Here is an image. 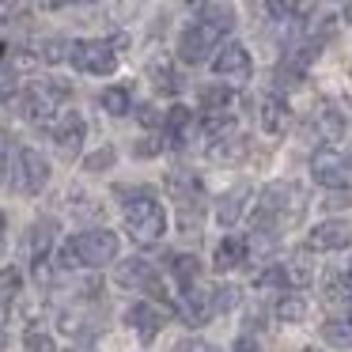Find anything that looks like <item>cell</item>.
I'll use <instances>...</instances> for the list:
<instances>
[{
	"mask_svg": "<svg viewBox=\"0 0 352 352\" xmlns=\"http://www.w3.org/2000/svg\"><path fill=\"white\" fill-rule=\"evenodd\" d=\"M307 212V193L299 182H288V178H280V182H269L265 190H261L258 197V212H254L250 220V235H269L276 239L280 231H288L292 223H299Z\"/></svg>",
	"mask_w": 352,
	"mask_h": 352,
	"instance_id": "obj_1",
	"label": "cell"
},
{
	"mask_svg": "<svg viewBox=\"0 0 352 352\" xmlns=\"http://www.w3.org/2000/svg\"><path fill=\"white\" fill-rule=\"evenodd\" d=\"M125 193V231L133 243L152 246L167 235V212L152 190H122Z\"/></svg>",
	"mask_w": 352,
	"mask_h": 352,
	"instance_id": "obj_2",
	"label": "cell"
},
{
	"mask_svg": "<svg viewBox=\"0 0 352 352\" xmlns=\"http://www.w3.org/2000/svg\"><path fill=\"white\" fill-rule=\"evenodd\" d=\"M118 258V235L107 228H91L72 235L61 246V269H102Z\"/></svg>",
	"mask_w": 352,
	"mask_h": 352,
	"instance_id": "obj_3",
	"label": "cell"
},
{
	"mask_svg": "<svg viewBox=\"0 0 352 352\" xmlns=\"http://www.w3.org/2000/svg\"><path fill=\"white\" fill-rule=\"evenodd\" d=\"M167 190H170L175 208H178V228H182V235H197L201 205H205V182H201V175H193L186 167H175V170H167Z\"/></svg>",
	"mask_w": 352,
	"mask_h": 352,
	"instance_id": "obj_4",
	"label": "cell"
},
{
	"mask_svg": "<svg viewBox=\"0 0 352 352\" xmlns=\"http://www.w3.org/2000/svg\"><path fill=\"white\" fill-rule=\"evenodd\" d=\"M72 87L61 84V80H38V84H31L23 91V99H19V107H23V118L31 125H42V129H50V125L57 122V118L65 114V102H69Z\"/></svg>",
	"mask_w": 352,
	"mask_h": 352,
	"instance_id": "obj_5",
	"label": "cell"
},
{
	"mask_svg": "<svg viewBox=\"0 0 352 352\" xmlns=\"http://www.w3.org/2000/svg\"><path fill=\"white\" fill-rule=\"evenodd\" d=\"M69 61L87 76H110L118 69V50L110 38H76L69 46Z\"/></svg>",
	"mask_w": 352,
	"mask_h": 352,
	"instance_id": "obj_6",
	"label": "cell"
},
{
	"mask_svg": "<svg viewBox=\"0 0 352 352\" xmlns=\"http://www.w3.org/2000/svg\"><path fill=\"white\" fill-rule=\"evenodd\" d=\"M114 280L122 284V288H129V292H148L152 299H163V303H170V311H175V299L163 292V280H160V269H155V261H148V258H129V261H122V265L114 269Z\"/></svg>",
	"mask_w": 352,
	"mask_h": 352,
	"instance_id": "obj_7",
	"label": "cell"
},
{
	"mask_svg": "<svg viewBox=\"0 0 352 352\" xmlns=\"http://www.w3.org/2000/svg\"><path fill=\"white\" fill-rule=\"evenodd\" d=\"M223 38H228V34H223L220 27L205 23V19H193V23L178 34V57H182L186 65H201V61L212 57V50L223 46Z\"/></svg>",
	"mask_w": 352,
	"mask_h": 352,
	"instance_id": "obj_8",
	"label": "cell"
},
{
	"mask_svg": "<svg viewBox=\"0 0 352 352\" xmlns=\"http://www.w3.org/2000/svg\"><path fill=\"white\" fill-rule=\"evenodd\" d=\"M349 170H352L349 155L337 152L333 144L314 148V155H311V178L318 186H326V190H341V186H349Z\"/></svg>",
	"mask_w": 352,
	"mask_h": 352,
	"instance_id": "obj_9",
	"label": "cell"
},
{
	"mask_svg": "<svg viewBox=\"0 0 352 352\" xmlns=\"http://www.w3.org/2000/svg\"><path fill=\"white\" fill-rule=\"evenodd\" d=\"M50 182V163L42 152H34V148H19V163H16V175H12V186H16L19 193H27V197H34V193H42Z\"/></svg>",
	"mask_w": 352,
	"mask_h": 352,
	"instance_id": "obj_10",
	"label": "cell"
},
{
	"mask_svg": "<svg viewBox=\"0 0 352 352\" xmlns=\"http://www.w3.org/2000/svg\"><path fill=\"white\" fill-rule=\"evenodd\" d=\"M212 72L220 80H228V87L231 84H246L250 72H254V65H250V54H246L243 42H223V46L216 50V57H212Z\"/></svg>",
	"mask_w": 352,
	"mask_h": 352,
	"instance_id": "obj_11",
	"label": "cell"
},
{
	"mask_svg": "<svg viewBox=\"0 0 352 352\" xmlns=\"http://www.w3.org/2000/svg\"><path fill=\"white\" fill-rule=\"evenodd\" d=\"M84 133H87V125H84V118H80L76 110H65V114L50 125V137H54L57 152H61L65 160L80 155V148H84Z\"/></svg>",
	"mask_w": 352,
	"mask_h": 352,
	"instance_id": "obj_12",
	"label": "cell"
},
{
	"mask_svg": "<svg viewBox=\"0 0 352 352\" xmlns=\"http://www.w3.org/2000/svg\"><path fill=\"white\" fill-rule=\"evenodd\" d=\"M193 133H197V114H193L190 107H182V102H175V107L167 110V118H163V144L186 148L193 140Z\"/></svg>",
	"mask_w": 352,
	"mask_h": 352,
	"instance_id": "obj_13",
	"label": "cell"
},
{
	"mask_svg": "<svg viewBox=\"0 0 352 352\" xmlns=\"http://www.w3.org/2000/svg\"><path fill=\"white\" fill-rule=\"evenodd\" d=\"M349 243H352V228L344 220H322L307 231V250L329 254V250H344Z\"/></svg>",
	"mask_w": 352,
	"mask_h": 352,
	"instance_id": "obj_14",
	"label": "cell"
},
{
	"mask_svg": "<svg viewBox=\"0 0 352 352\" xmlns=\"http://www.w3.org/2000/svg\"><path fill=\"white\" fill-rule=\"evenodd\" d=\"M54 243H57V220H50V216L34 220L31 231H27V261H31V265H38V261H50V250H54Z\"/></svg>",
	"mask_w": 352,
	"mask_h": 352,
	"instance_id": "obj_15",
	"label": "cell"
},
{
	"mask_svg": "<svg viewBox=\"0 0 352 352\" xmlns=\"http://www.w3.org/2000/svg\"><path fill=\"white\" fill-rule=\"evenodd\" d=\"M258 118H261V129L273 133V137H280V133L288 129V122H292V110H288V102H284V95L280 91L261 95L258 99Z\"/></svg>",
	"mask_w": 352,
	"mask_h": 352,
	"instance_id": "obj_16",
	"label": "cell"
},
{
	"mask_svg": "<svg viewBox=\"0 0 352 352\" xmlns=\"http://www.w3.org/2000/svg\"><path fill=\"white\" fill-rule=\"evenodd\" d=\"M246 201H250V186L246 182L223 190L220 197H216V223H220V228H235L246 212Z\"/></svg>",
	"mask_w": 352,
	"mask_h": 352,
	"instance_id": "obj_17",
	"label": "cell"
},
{
	"mask_svg": "<svg viewBox=\"0 0 352 352\" xmlns=\"http://www.w3.org/2000/svg\"><path fill=\"white\" fill-rule=\"evenodd\" d=\"M246 258H250V239L235 231V235L220 239V246H216V254H212V269L216 273H231V269L246 265Z\"/></svg>",
	"mask_w": 352,
	"mask_h": 352,
	"instance_id": "obj_18",
	"label": "cell"
},
{
	"mask_svg": "<svg viewBox=\"0 0 352 352\" xmlns=\"http://www.w3.org/2000/svg\"><path fill=\"white\" fill-rule=\"evenodd\" d=\"M125 322L140 333V341H152V337L163 329V322H167V318H163V311H155L152 303H133L129 311H125Z\"/></svg>",
	"mask_w": 352,
	"mask_h": 352,
	"instance_id": "obj_19",
	"label": "cell"
},
{
	"mask_svg": "<svg viewBox=\"0 0 352 352\" xmlns=\"http://www.w3.org/2000/svg\"><path fill=\"white\" fill-rule=\"evenodd\" d=\"M276 269H280V284L288 292H303V288H311V280H314V269L303 254H296V258H288V261H276Z\"/></svg>",
	"mask_w": 352,
	"mask_h": 352,
	"instance_id": "obj_20",
	"label": "cell"
},
{
	"mask_svg": "<svg viewBox=\"0 0 352 352\" xmlns=\"http://www.w3.org/2000/svg\"><path fill=\"white\" fill-rule=\"evenodd\" d=\"M273 314L280 322H288V326H299V322H307V299L299 296V292H284L273 303Z\"/></svg>",
	"mask_w": 352,
	"mask_h": 352,
	"instance_id": "obj_21",
	"label": "cell"
},
{
	"mask_svg": "<svg viewBox=\"0 0 352 352\" xmlns=\"http://www.w3.org/2000/svg\"><path fill=\"white\" fill-rule=\"evenodd\" d=\"M197 19H205V23L220 27L223 34H231V27H235L239 12L231 8V4H220V0H208V4H201V8H197Z\"/></svg>",
	"mask_w": 352,
	"mask_h": 352,
	"instance_id": "obj_22",
	"label": "cell"
},
{
	"mask_svg": "<svg viewBox=\"0 0 352 352\" xmlns=\"http://www.w3.org/2000/svg\"><path fill=\"white\" fill-rule=\"evenodd\" d=\"M311 129L318 133L322 140H337L344 133V118L337 114L333 107H318V110H314V118H311Z\"/></svg>",
	"mask_w": 352,
	"mask_h": 352,
	"instance_id": "obj_23",
	"label": "cell"
},
{
	"mask_svg": "<svg viewBox=\"0 0 352 352\" xmlns=\"http://www.w3.org/2000/svg\"><path fill=\"white\" fill-rule=\"evenodd\" d=\"M205 155L212 163H239L246 155V140L239 137V133H235V137H223V140H212Z\"/></svg>",
	"mask_w": 352,
	"mask_h": 352,
	"instance_id": "obj_24",
	"label": "cell"
},
{
	"mask_svg": "<svg viewBox=\"0 0 352 352\" xmlns=\"http://www.w3.org/2000/svg\"><path fill=\"white\" fill-rule=\"evenodd\" d=\"M231 102H235V95H231L228 84L205 87L201 91V114H231Z\"/></svg>",
	"mask_w": 352,
	"mask_h": 352,
	"instance_id": "obj_25",
	"label": "cell"
},
{
	"mask_svg": "<svg viewBox=\"0 0 352 352\" xmlns=\"http://www.w3.org/2000/svg\"><path fill=\"white\" fill-rule=\"evenodd\" d=\"M167 261H170V273H175L178 288H190V284L201 280V261L193 258V254H175V258H167Z\"/></svg>",
	"mask_w": 352,
	"mask_h": 352,
	"instance_id": "obj_26",
	"label": "cell"
},
{
	"mask_svg": "<svg viewBox=\"0 0 352 352\" xmlns=\"http://www.w3.org/2000/svg\"><path fill=\"white\" fill-rule=\"evenodd\" d=\"M99 107L107 110L110 118H125L133 110V95L129 87H107V91L99 95Z\"/></svg>",
	"mask_w": 352,
	"mask_h": 352,
	"instance_id": "obj_27",
	"label": "cell"
},
{
	"mask_svg": "<svg viewBox=\"0 0 352 352\" xmlns=\"http://www.w3.org/2000/svg\"><path fill=\"white\" fill-rule=\"evenodd\" d=\"M152 84H155V91H163V95H175V91H182V76H178L175 69H170L167 61H152Z\"/></svg>",
	"mask_w": 352,
	"mask_h": 352,
	"instance_id": "obj_28",
	"label": "cell"
},
{
	"mask_svg": "<svg viewBox=\"0 0 352 352\" xmlns=\"http://www.w3.org/2000/svg\"><path fill=\"white\" fill-rule=\"evenodd\" d=\"M322 341L333 349H352V322L349 318H329L322 326Z\"/></svg>",
	"mask_w": 352,
	"mask_h": 352,
	"instance_id": "obj_29",
	"label": "cell"
},
{
	"mask_svg": "<svg viewBox=\"0 0 352 352\" xmlns=\"http://www.w3.org/2000/svg\"><path fill=\"white\" fill-rule=\"evenodd\" d=\"M19 288H23V276H19L16 265L0 269V311H8L12 303L19 299Z\"/></svg>",
	"mask_w": 352,
	"mask_h": 352,
	"instance_id": "obj_30",
	"label": "cell"
},
{
	"mask_svg": "<svg viewBox=\"0 0 352 352\" xmlns=\"http://www.w3.org/2000/svg\"><path fill=\"white\" fill-rule=\"evenodd\" d=\"M16 163H19V148L8 133H0V186H8L12 175H16Z\"/></svg>",
	"mask_w": 352,
	"mask_h": 352,
	"instance_id": "obj_31",
	"label": "cell"
},
{
	"mask_svg": "<svg viewBox=\"0 0 352 352\" xmlns=\"http://www.w3.org/2000/svg\"><path fill=\"white\" fill-rule=\"evenodd\" d=\"M69 46H72V42H65V38H46L38 46V61H46V65L69 61Z\"/></svg>",
	"mask_w": 352,
	"mask_h": 352,
	"instance_id": "obj_32",
	"label": "cell"
},
{
	"mask_svg": "<svg viewBox=\"0 0 352 352\" xmlns=\"http://www.w3.org/2000/svg\"><path fill=\"white\" fill-rule=\"evenodd\" d=\"M16 91H19V72L4 61L0 65V107H8V102L16 99Z\"/></svg>",
	"mask_w": 352,
	"mask_h": 352,
	"instance_id": "obj_33",
	"label": "cell"
},
{
	"mask_svg": "<svg viewBox=\"0 0 352 352\" xmlns=\"http://www.w3.org/2000/svg\"><path fill=\"white\" fill-rule=\"evenodd\" d=\"M23 344H27V352H57L54 349V337H50L46 329H38V326H31L23 333Z\"/></svg>",
	"mask_w": 352,
	"mask_h": 352,
	"instance_id": "obj_34",
	"label": "cell"
},
{
	"mask_svg": "<svg viewBox=\"0 0 352 352\" xmlns=\"http://www.w3.org/2000/svg\"><path fill=\"white\" fill-rule=\"evenodd\" d=\"M114 160H118V152L107 144V148H99V152H91V155H87V160H84V170H91V175H99V170L114 167Z\"/></svg>",
	"mask_w": 352,
	"mask_h": 352,
	"instance_id": "obj_35",
	"label": "cell"
},
{
	"mask_svg": "<svg viewBox=\"0 0 352 352\" xmlns=\"http://www.w3.org/2000/svg\"><path fill=\"white\" fill-rule=\"evenodd\" d=\"M212 307H216V314L235 311V307H239V288H228V284H220V288L212 292Z\"/></svg>",
	"mask_w": 352,
	"mask_h": 352,
	"instance_id": "obj_36",
	"label": "cell"
},
{
	"mask_svg": "<svg viewBox=\"0 0 352 352\" xmlns=\"http://www.w3.org/2000/svg\"><path fill=\"white\" fill-rule=\"evenodd\" d=\"M326 212H341V208H352V186H341V190H329L326 201H322Z\"/></svg>",
	"mask_w": 352,
	"mask_h": 352,
	"instance_id": "obj_37",
	"label": "cell"
},
{
	"mask_svg": "<svg viewBox=\"0 0 352 352\" xmlns=\"http://www.w3.org/2000/svg\"><path fill=\"white\" fill-rule=\"evenodd\" d=\"M254 284H258V288H284V284H280V269H261V273L258 276H254Z\"/></svg>",
	"mask_w": 352,
	"mask_h": 352,
	"instance_id": "obj_38",
	"label": "cell"
},
{
	"mask_svg": "<svg viewBox=\"0 0 352 352\" xmlns=\"http://www.w3.org/2000/svg\"><path fill=\"white\" fill-rule=\"evenodd\" d=\"M175 352H220V349L208 344V341H201V337H186V341H178Z\"/></svg>",
	"mask_w": 352,
	"mask_h": 352,
	"instance_id": "obj_39",
	"label": "cell"
},
{
	"mask_svg": "<svg viewBox=\"0 0 352 352\" xmlns=\"http://www.w3.org/2000/svg\"><path fill=\"white\" fill-rule=\"evenodd\" d=\"M137 114H140V122H144V125H163V118H167V114H160L155 107H140Z\"/></svg>",
	"mask_w": 352,
	"mask_h": 352,
	"instance_id": "obj_40",
	"label": "cell"
},
{
	"mask_svg": "<svg viewBox=\"0 0 352 352\" xmlns=\"http://www.w3.org/2000/svg\"><path fill=\"white\" fill-rule=\"evenodd\" d=\"M231 352H261V344H258V341H254V337H250V333H243V337H239V341H235V344H231Z\"/></svg>",
	"mask_w": 352,
	"mask_h": 352,
	"instance_id": "obj_41",
	"label": "cell"
},
{
	"mask_svg": "<svg viewBox=\"0 0 352 352\" xmlns=\"http://www.w3.org/2000/svg\"><path fill=\"white\" fill-rule=\"evenodd\" d=\"M160 148H163L160 140H152V137H148L144 144H137V148H133V152H137V155H155V152H160Z\"/></svg>",
	"mask_w": 352,
	"mask_h": 352,
	"instance_id": "obj_42",
	"label": "cell"
},
{
	"mask_svg": "<svg viewBox=\"0 0 352 352\" xmlns=\"http://www.w3.org/2000/svg\"><path fill=\"white\" fill-rule=\"evenodd\" d=\"M4 243H8V220H4V212H0V250H4Z\"/></svg>",
	"mask_w": 352,
	"mask_h": 352,
	"instance_id": "obj_43",
	"label": "cell"
},
{
	"mask_svg": "<svg viewBox=\"0 0 352 352\" xmlns=\"http://www.w3.org/2000/svg\"><path fill=\"white\" fill-rule=\"evenodd\" d=\"M344 16H349V23H352V4H349V8H344Z\"/></svg>",
	"mask_w": 352,
	"mask_h": 352,
	"instance_id": "obj_44",
	"label": "cell"
},
{
	"mask_svg": "<svg viewBox=\"0 0 352 352\" xmlns=\"http://www.w3.org/2000/svg\"><path fill=\"white\" fill-rule=\"evenodd\" d=\"M0 322H4V311H0Z\"/></svg>",
	"mask_w": 352,
	"mask_h": 352,
	"instance_id": "obj_45",
	"label": "cell"
},
{
	"mask_svg": "<svg viewBox=\"0 0 352 352\" xmlns=\"http://www.w3.org/2000/svg\"><path fill=\"white\" fill-rule=\"evenodd\" d=\"M307 352H311V349H307Z\"/></svg>",
	"mask_w": 352,
	"mask_h": 352,
	"instance_id": "obj_46",
	"label": "cell"
}]
</instances>
